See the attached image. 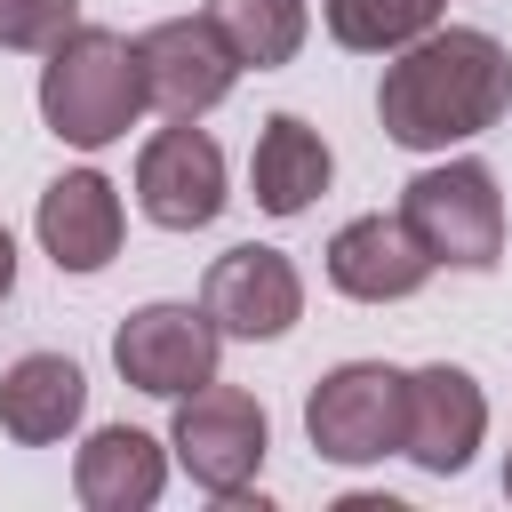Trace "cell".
<instances>
[{
	"label": "cell",
	"mask_w": 512,
	"mask_h": 512,
	"mask_svg": "<svg viewBox=\"0 0 512 512\" xmlns=\"http://www.w3.org/2000/svg\"><path fill=\"white\" fill-rule=\"evenodd\" d=\"M512 112V48L480 24H432L376 80V120L400 152H448Z\"/></svg>",
	"instance_id": "obj_1"
},
{
	"label": "cell",
	"mask_w": 512,
	"mask_h": 512,
	"mask_svg": "<svg viewBox=\"0 0 512 512\" xmlns=\"http://www.w3.org/2000/svg\"><path fill=\"white\" fill-rule=\"evenodd\" d=\"M144 112H152V96H144V72H136V40H120L104 24H72L48 48V64H40V120H48L56 144L104 152Z\"/></svg>",
	"instance_id": "obj_2"
},
{
	"label": "cell",
	"mask_w": 512,
	"mask_h": 512,
	"mask_svg": "<svg viewBox=\"0 0 512 512\" xmlns=\"http://www.w3.org/2000/svg\"><path fill=\"white\" fill-rule=\"evenodd\" d=\"M400 216L440 272H496L504 264V192L488 160H432L400 184Z\"/></svg>",
	"instance_id": "obj_3"
},
{
	"label": "cell",
	"mask_w": 512,
	"mask_h": 512,
	"mask_svg": "<svg viewBox=\"0 0 512 512\" xmlns=\"http://www.w3.org/2000/svg\"><path fill=\"white\" fill-rule=\"evenodd\" d=\"M304 440L328 464H384L408 440V368L392 360H336L304 392Z\"/></svg>",
	"instance_id": "obj_4"
},
{
	"label": "cell",
	"mask_w": 512,
	"mask_h": 512,
	"mask_svg": "<svg viewBox=\"0 0 512 512\" xmlns=\"http://www.w3.org/2000/svg\"><path fill=\"white\" fill-rule=\"evenodd\" d=\"M168 448H176V464L192 472V488H208V496L232 504V496H248L256 472H264L272 416H264V400L240 392V384H200V392L176 400Z\"/></svg>",
	"instance_id": "obj_5"
},
{
	"label": "cell",
	"mask_w": 512,
	"mask_h": 512,
	"mask_svg": "<svg viewBox=\"0 0 512 512\" xmlns=\"http://www.w3.org/2000/svg\"><path fill=\"white\" fill-rule=\"evenodd\" d=\"M216 360H224V328H216L208 304H136L112 328L120 384L152 392V400H184V392L216 384Z\"/></svg>",
	"instance_id": "obj_6"
},
{
	"label": "cell",
	"mask_w": 512,
	"mask_h": 512,
	"mask_svg": "<svg viewBox=\"0 0 512 512\" xmlns=\"http://www.w3.org/2000/svg\"><path fill=\"white\" fill-rule=\"evenodd\" d=\"M224 200H232L224 144L200 120H168V128L144 136V152H136V208L160 232H208L224 216Z\"/></svg>",
	"instance_id": "obj_7"
},
{
	"label": "cell",
	"mask_w": 512,
	"mask_h": 512,
	"mask_svg": "<svg viewBox=\"0 0 512 512\" xmlns=\"http://www.w3.org/2000/svg\"><path fill=\"white\" fill-rule=\"evenodd\" d=\"M136 72H144L152 112L200 120V112H216V104L232 96L240 56L224 48V32H216L208 16H160V24L136 32Z\"/></svg>",
	"instance_id": "obj_8"
},
{
	"label": "cell",
	"mask_w": 512,
	"mask_h": 512,
	"mask_svg": "<svg viewBox=\"0 0 512 512\" xmlns=\"http://www.w3.org/2000/svg\"><path fill=\"white\" fill-rule=\"evenodd\" d=\"M200 304L216 312L224 336H240V344H272V336H288V328L304 320V272H296L288 248L240 240V248H224V256L208 264Z\"/></svg>",
	"instance_id": "obj_9"
},
{
	"label": "cell",
	"mask_w": 512,
	"mask_h": 512,
	"mask_svg": "<svg viewBox=\"0 0 512 512\" xmlns=\"http://www.w3.org/2000/svg\"><path fill=\"white\" fill-rule=\"evenodd\" d=\"M480 440H488V392H480V376L456 368V360L408 368V440H400V456L416 472H432V480H456L480 456Z\"/></svg>",
	"instance_id": "obj_10"
},
{
	"label": "cell",
	"mask_w": 512,
	"mask_h": 512,
	"mask_svg": "<svg viewBox=\"0 0 512 512\" xmlns=\"http://www.w3.org/2000/svg\"><path fill=\"white\" fill-rule=\"evenodd\" d=\"M320 272H328V288L336 296H352V304H408L440 264L424 256V240L408 232V216L392 208H368V216H352V224H336L328 232V248H320Z\"/></svg>",
	"instance_id": "obj_11"
},
{
	"label": "cell",
	"mask_w": 512,
	"mask_h": 512,
	"mask_svg": "<svg viewBox=\"0 0 512 512\" xmlns=\"http://www.w3.org/2000/svg\"><path fill=\"white\" fill-rule=\"evenodd\" d=\"M40 248L56 272H104L120 256V232H128V208H120V184L104 168H64L48 192H40V216H32Z\"/></svg>",
	"instance_id": "obj_12"
},
{
	"label": "cell",
	"mask_w": 512,
	"mask_h": 512,
	"mask_svg": "<svg viewBox=\"0 0 512 512\" xmlns=\"http://www.w3.org/2000/svg\"><path fill=\"white\" fill-rule=\"evenodd\" d=\"M168 464H176L168 440H152V432H136V424H104V432H88L80 456H72V496H80L88 512H152L160 488H168Z\"/></svg>",
	"instance_id": "obj_13"
},
{
	"label": "cell",
	"mask_w": 512,
	"mask_h": 512,
	"mask_svg": "<svg viewBox=\"0 0 512 512\" xmlns=\"http://www.w3.org/2000/svg\"><path fill=\"white\" fill-rule=\"evenodd\" d=\"M80 416H88V376H80L72 352L8 360V376H0V432L16 448H56V440L80 432Z\"/></svg>",
	"instance_id": "obj_14"
},
{
	"label": "cell",
	"mask_w": 512,
	"mask_h": 512,
	"mask_svg": "<svg viewBox=\"0 0 512 512\" xmlns=\"http://www.w3.org/2000/svg\"><path fill=\"white\" fill-rule=\"evenodd\" d=\"M328 176H336V152H328V136H320L304 112H272V120L256 128L248 192H256L264 216H304V208L328 192Z\"/></svg>",
	"instance_id": "obj_15"
},
{
	"label": "cell",
	"mask_w": 512,
	"mask_h": 512,
	"mask_svg": "<svg viewBox=\"0 0 512 512\" xmlns=\"http://www.w3.org/2000/svg\"><path fill=\"white\" fill-rule=\"evenodd\" d=\"M200 16L224 32V48L240 56V72H280L304 56L312 8L304 0H200Z\"/></svg>",
	"instance_id": "obj_16"
},
{
	"label": "cell",
	"mask_w": 512,
	"mask_h": 512,
	"mask_svg": "<svg viewBox=\"0 0 512 512\" xmlns=\"http://www.w3.org/2000/svg\"><path fill=\"white\" fill-rule=\"evenodd\" d=\"M440 8L448 0H320V24L352 56H400L408 40H424L440 24Z\"/></svg>",
	"instance_id": "obj_17"
},
{
	"label": "cell",
	"mask_w": 512,
	"mask_h": 512,
	"mask_svg": "<svg viewBox=\"0 0 512 512\" xmlns=\"http://www.w3.org/2000/svg\"><path fill=\"white\" fill-rule=\"evenodd\" d=\"M80 24V0H0V48L8 56H48Z\"/></svg>",
	"instance_id": "obj_18"
},
{
	"label": "cell",
	"mask_w": 512,
	"mask_h": 512,
	"mask_svg": "<svg viewBox=\"0 0 512 512\" xmlns=\"http://www.w3.org/2000/svg\"><path fill=\"white\" fill-rule=\"evenodd\" d=\"M16 296V240H8V224H0V304Z\"/></svg>",
	"instance_id": "obj_19"
},
{
	"label": "cell",
	"mask_w": 512,
	"mask_h": 512,
	"mask_svg": "<svg viewBox=\"0 0 512 512\" xmlns=\"http://www.w3.org/2000/svg\"><path fill=\"white\" fill-rule=\"evenodd\" d=\"M504 496H512V456H504Z\"/></svg>",
	"instance_id": "obj_20"
}]
</instances>
